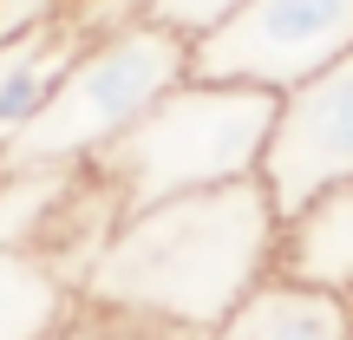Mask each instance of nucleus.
<instances>
[{
	"mask_svg": "<svg viewBox=\"0 0 353 340\" xmlns=\"http://www.w3.org/2000/svg\"><path fill=\"white\" fill-rule=\"evenodd\" d=\"M72 52H79L72 26H52V33L0 46V151L39 118V105L52 99V86H59V72H65Z\"/></svg>",
	"mask_w": 353,
	"mask_h": 340,
	"instance_id": "nucleus-9",
	"label": "nucleus"
},
{
	"mask_svg": "<svg viewBox=\"0 0 353 340\" xmlns=\"http://www.w3.org/2000/svg\"><path fill=\"white\" fill-rule=\"evenodd\" d=\"M255 183L268 190L281 216L314 203L321 190L353 183V52L275 99V125H268Z\"/></svg>",
	"mask_w": 353,
	"mask_h": 340,
	"instance_id": "nucleus-5",
	"label": "nucleus"
},
{
	"mask_svg": "<svg viewBox=\"0 0 353 340\" xmlns=\"http://www.w3.org/2000/svg\"><path fill=\"white\" fill-rule=\"evenodd\" d=\"M52 340H210V334H196V328H170V321H151V314H125V308L79 301Z\"/></svg>",
	"mask_w": 353,
	"mask_h": 340,
	"instance_id": "nucleus-10",
	"label": "nucleus"
},
{
	"mask_svg": "<svg viewBox=\"0 0 353 340\" xmlns=\"http://www.w3.org/2000/svg\"><path fill=\"white\" fill-rule=\"evenodd\" d=\"M236 7L242 0H151V20L170 26V33H183V39H196V33H210V26H223Z\"/></svg>",
	"mask_w": 353,
	"mask_h": 340,
	"instance_id": "nucleus-13",
	"label": "nucleus"
},
{
	"mask_svg": "<svg viewBox=\"0 0 353 340\" xmlns=\"http://www.w3.org/2000/svg\"><path fill=\"white\" fill-rule=\"evenodd\" d=\"M275 236H281V210L255 177L151 203L118 223L79 301L216 334L275 275Z\"/></svg>",
	"mask_w": 353,
	"mask_h": 340,
	"instance_id": "nucleus-1",
	"label": "nucleus"
},
{
	"mask_svg": "<svg viewBox=\"0 0 353 340\" xmlns=\"http://www.w3.org/2000/svg\"><path fill=\"white\" fill-rule=\"evenodd\" d=\"M353 52V0H242L223 26L190 39V79L294 92Z\"/></svg>",
	"mask_w": 353,
	"mask_h": 340,
	"instance_id": "nucleus-4",
	"label": "nucleus"
},
{
	"mask_svg": "<svg viewBox=\"0 0 353 340\" xmlns=\"http://www.w3.org/2000/svg\"><path fill=\"white\" fill-rule=\"evenodd\" d=\"M138 20H151V0H72V13H65L72 39H105V33L138 26Z\"/></svg>",
	"mask_w": 353,
	"mask_h": 340,
	"instance_id": "nucleus-11",
	"label": "nucleus"
},
{
	"mask_svg": "<svg viewBox=\"0 0 353 340\" xmlns=\"http://www.w3.org/2000/svg\"><path fill=\"white\" fill-rule=\"evenodd\" d=\"M275 275L353 301V183L321 190L314 203H301V210L281 216Z\"/></svg>",
	"mask_w": 353,
	"mask_h": 340,
	"instance_id": "nucleus-6",
	"label": "nucleus"
},
{
	"mask_svg": "<svg viewBox=\"0 0 353 340\" xmlns=\"http://www.w3.org/2000/svg\"><path fill=\"white\" fill-rule=\"evenodd\" d=\"M210 340H353V301L268 275Z\"/></svg>",
	"mask_w": 353,
	"mask_h": 340,
	"instance_id": "nucleus-7",
	"label": "nucleus"
},
{
	"mask_svg": "<svg viewBox=\"0 0 353 340\" xmlns=\"http://www.w3.org/2000/svg\"><path fill=\"white\" fill-rule=\"evenodd\" d=\"M190 79V39L157 20L118 26L105 39H79L39 118L0 151V170H85Z\"/></svg>",
	"mask_w": 353,
	"mask_h": 340,
	"instance_id": "nucleus-3",
	"label": "nucleus"
},
{
	"mask_svg": "<svg viewBox=\"0 0 353 340\" xmlns=\"http://www.w3.org/2000/svg\"><path fill=\"white\" fill-rule=\"evenodd\" d=\"M65 13H72V0H0V46L52 33V26H65Z\"/></svg>",
	"mask_w": 353,
	"mask_h": 340,
	"instance_id": "nucleus-12",
	"label": "nucleus"
},
{
	"mask_svg": "<svg viewBox=\"0 0 353 340\" xmlns=\"http://www.w3.org/2000/svg\"><path fill=\"white\" fill-rule=\"evenodd\" d=\"M79 308V288L33 249H0V340H52Z\"/></svg>",
	"mask_w": 353,
	"mask_h": 340,
	"instance_id": "nucleus-8",
	"label": "nucleus"
},
{
	"mask_svg": "<svg viewBox=\"0 0 353 340\" xmlns=\"http://www.w3.org/2000/svg\"><path fill=\"white\" fill-rule=\"evenodd\" d=\"M268 125H275V92L183 79L99 157V177L118 190L125 216L196 190L249 183L262 177Z\"/></svg>",
	"mask_w": 353,
	"mask_h": 340,
	"instance_id": "nucleus-2",
	"label": "nucleus"
}]
</instances>
